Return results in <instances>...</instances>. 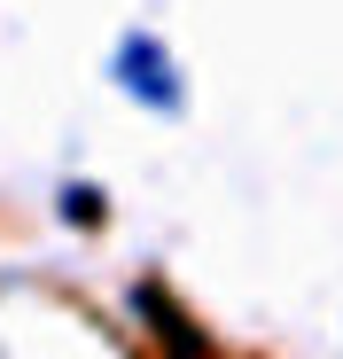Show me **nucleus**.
Here are the masks:
<instances>
[{"mask_svg":"<svg viewBox=\"0 0 343 359\" xmlns=\"http://www.w3.org/2000/svg\"><path fill=\"white\" fill-rule=\"evenodd\" d=\"M118 86L141 102V109H180V71H172V55H164V39H148V32H133L125 47H118Z\"/></svg>","mask_w":343,"mask_h":359,"instance_id":"nucleus-1","label":"nucleus"}]
</instances>
